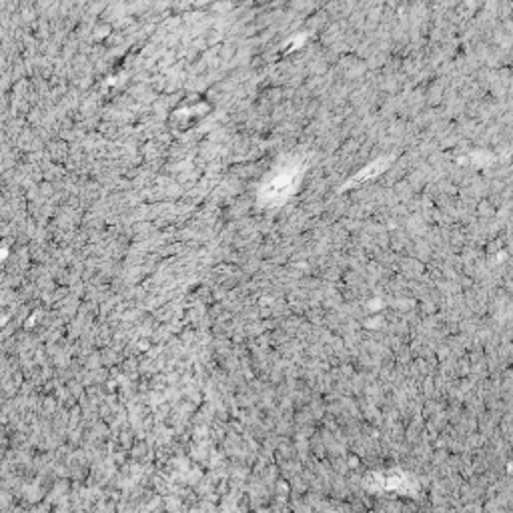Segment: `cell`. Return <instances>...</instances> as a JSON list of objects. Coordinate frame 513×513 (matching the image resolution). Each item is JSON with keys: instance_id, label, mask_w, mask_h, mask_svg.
Here are the masks:
<instances>
[{"instance_id": "6da1fadb", "label": "cell", "mask_w": 513, "mask_h": 513, "mask_svg": "<svg viewBox=\"0 0 513 513\" xmlns=\"http://www.w3.org/2000/svg\"><path fill=\"white\" fill-rule=\"evenodd\" d=\"M293 180H295V173L293 171H285L279 177H273V180L265 187V196L271 201H277L281 196H287L293 189Z\"/></svg>"}]
</instances>
